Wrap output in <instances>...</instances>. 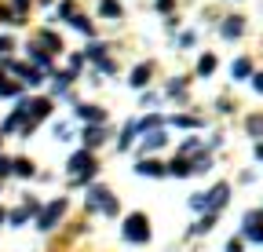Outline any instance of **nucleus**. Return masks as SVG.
<instances>
[{
  "label": "nucleus",
  "instance_id": "obj_1",
  "mask_svg": "<svg viewBox=\"0 0 263 252\" xmlns=\"http://www.w3.org/2000/svg\"><path fill=\"white\" fill-rule=\"evenodd\" d=\"M124 241H136V245L150 241V223H146V216H143V212H136V216H128V219H124Z\"/></svg>",
  "mask_w": 263,
  "mask_h": 252
},
{
  "label": "nucleus",
  "instance_id": "obj_2",
  "mask_svg": "<svg viewBox=\"0 0 263 252\" xmlns=\"http://www.w3.org/2000/svg\"><path fill=\"white\" fill-rule=\"evenodd\" d=\"M91 172H95V157H91V150H81V153L70 157V176H73L77 183H88Z\"/></svg>",
  "mask_w": 263,
  "mask_h": 252
},
{
  "label": "nucleus",
  "instance_id": "obj_3",
  "mask_svg": "<svg viewBox=\"0 0 263 252\" xmlns=\"http://www.w3.org/2000/svg\"><path fill=\"white\" fill-rule=\"evenodd\" d=\"M62 212H66V198L51 201V205H48V208L41 212V219H37V227H41V230H51V227L59 223V216H62Z\"/></svg>",
  "mask_w": 263,
  "mask_h": 252
},
{
  "label": "nucleus",
  "instance_id": "obj_4",
  "mask_svg": "<svg viewBox=\"0 0 263 252\" xmlns=\"http://www.w3.org/2000/svg\"><path fill=\"white\" fill-rule=\"evenodd\" d=\"M227 201H230V186H227V183H219V186H212V190H209V212H219Z\"/></svg>",
  "mask_w": 263,
  "mask_h": 252
},
{
  "label": "nucleus",
  "instance_id": "obj_5",
  "mask_svg": "<svg viewBox=\"0 0 263 252\" xmlns=\"http://www.w3.org/2000/svg\"><path fill=\"white\" fill-rule=\"evenodd\" d=\"M110 198H114V194L106 190V186H91V190H88V208H106Z\"/></svg>",
  "mask_w": 263,
  "mask_h": 252
},
{
  "label": "nucleus",
  "instance_id": "obj_6",
  "mask_svg": "<svg viewBox=\"0 0 263 252\" xmlns=\"http://www.w3.org/2000/svg\"><path fill=\"white\" fill-rule=\"evenodd\" d=\"M103 139H106V128H103V124H88V128H84V146H88V150H95Z\"/></svg>",
  "mask_w": 263,
  "mask_h": 252
},
{
  "label": "nucleus",
  "instance_id": "obj_7",
  "mask_svg": "<svg viewBox=\"0 0 263 252\" xmlns=\"http://www.w3.org/2000/svg\"><path fill=\"white\" fill-rule=\"evenodd\" d=\"M77 117H84L88 124H103L106 121V113L99 110V106H77Z\"/></svg>",
  "mask_w": 263,
  "mask_h": 252
},
{
  "label": "nucleus",
  "instance_id": "obj_8",
  "mask_svg": "<svg viewBox=\"0 0 263 252\" xmlns=\"http://www.w3.org/2000/svg\"><path fill=\"white\" fill-rule=\"evenodd\" d=\"M241 29H245V18H238V15H234V18H227L223 37H227V41H234V37H241Z\"/></svg>",
  "mask_w": 263,
  "mask_h": 252
},
{
  "label": "nucleus",
  "instance_id": "obj_9",
  "mask_svg": "<svg viewBox=\"0 0 263 252\" xmlns=\"http://www.w3.org/2000/svg\"><path fill=\"white\" fill-rule=\"evenodd\" d=\"M164 143H168V135H164V132H150V135L143 139V146H139V150H143V153H146V150H161Z\"/></svg>",
  "mask_w": 263,
  "mask_h": 252
},
{
  "label": "nucleus",
  "instance_id": "obj_10",
  "mask_svg": "<svg viewBox=\"0 0 263 252\" xmlns=\"http://www.w3.org/2000/svg\"><path fill=\"white\" fill-rule=\"evenodd\" d=\"M136 172H139V176H164L168 168H164L161 161H139V165H136Z\"/></svg>",
  "mask_w": 263,
  "mask_h": 252
},
{
  "label": "nucleus",
  "instance_id": "obj_11",
  "mask_svg": "<svg viewBox=\"0 0 263 252\" xmlns=\"http://www.w3.org/2000/svg\"><path fill=\"white\" fill-rule=\"evenodd\" d=\"M150 70H154L150 62H143V66H136V73H132V88H143V84L150 81Z\"/></svg>",
  "mask_w": 263,
  "mask_h": 252
},
{
  "label": "nucleus",
  "instance_id": "obj_12",
  "mask_svg": "<svg viewBox=\"0 0 263 252\" xmlns=\"http://www.w3.org/2000/svg\"><path fill=\"white\" fill-rule=\"evenodd\" d=\"M51 113V99H37V103H29V117H48Z\"/></svg>",
  "mask_w": 263,
  "mask_h": 252
},
{
  "label": "nucleus",
  "instance_id": "obj_13",
  "mask_svg": "<svg viewBox=\"0 0 263 252\" xmlns=\"http://www.w3.org/2000/svg\"><path fill=\"white\" fill-rule=\"evenodd\" d=\"M99 11H103L106 18H121V4H117V0H103V4H99Z\"/></svg>",
  "mask_w": 263,
  "mask_h": 252
},
{
  "label": "nucleus",
  "instance_id": "obj_14",
  "mask_svg": "<svg viewBox=\"0 0 263 252\" xmlns=\"http://www.w3.org/2000/svg\"><path fill=\"white\" fill-rule=\"evenodd\" d=\"M245 128H249V135H263V113H252L245 121Z\"/></svg>",
  "mask_w": 263,
  "mask_h": 252
},
{
  "label": "nucleus",
  "instance_id": "obj_15",
  "mask_svg": "<svg viewBox=\"0 0 263 252\" xmlns=\"http://www.w3.org/2000/svg\"><path fill=\"white\" fill-rule=\"evenodd\" d=\"M29 59H33V62H37V66H44V70H51V59H48V55H44V51H41L37 44H33V48H29Z\"/></svg>",
  "mask_w": 263,
  "mask_h": 252
},
{
  "label": "nucleus",
  "instance_id": "obj_16",
  "mask_svg": "<svg viewBox=\"0 0 263 252\" xmlns=\"http://www.w3.org/2000/svg\"><path fill=\"white\" fill-rule=\"evenodd\" d=\"M249 73H252V62H249V59H238V62H234V77H238V81H245Z\"/></svg>",
  "mask_w": 263,
  "mask_h": 252
},
{
  "label": "nucleus",
  "instance_id": "obj_17",
  "mask_svg": "<svg viewBox=\"0 0 263 252\" xmlns=\"http://www.w3.org/2000/svg\"><path fill=\"white\" fill-rule=\"evenodd\" d=\"M212 70H216V55H205L201 62H197V73H201V77H209Z\"/></svg>",
  "mask_w": 263,
  "mask_h": 252
},
{
  "label": "nucleus",
  "instance_id": "obj_18",
  "mask_svg": "<svg viewBox=\"0 0 263 252\" xmlns=\"http://www.w3.org/2000/svg\"><path fill=\"white\" fill-rule=\"evenodd\" d=\"M168 172H172V176H190V172H194V165H186L183 157H179V161H172V165H168Z\"/></svg>",
  "mask_w": 263,
  "mask_h": 252
},
{
  "label": "nucleus",
  "instance_id": "obj_19",
  "mask_svg": "<svg viewBox=\"0 0 263 252\" xmlns=\"http://www.w3.org/2000/svg\"><path fill=\"white\" fill-rule=\"evenodd\" d=\"M157 124H161V117H157V113H150V117L136 121V128H139V132H150V128H157Z\"/></svg>",
  "mask_w": 263,
  "mask_h": 252
},
{
  "label": "nucleus",
  "instance_id": "obj_20",
  "mask_svg": "<svg viewBox=\"0 0 263 252\" xmlns=\"http://www.w3.org/2000/svg\"><path fill=\"white\" fill-rule=\"evenodd\" d=\"M70 26H77L81 33H88V37L95 33V29H91V22H88V18H81V15H73V18H70Z\"/></svg>",
  "mask_w": 263,
  "mask_h": 252
},
{
  "label": "nucleus",
  "instance_id": "obj_21",
  "mask_svg": "<svg viewBox=\"0 0 263 252\" xmlns=\"http://www.w3.org/2000/svg\"><path fill=\"white\" fill-rule=\"evenodd\" d=\"M15 172H18V176H26V179H29V176H33V165H29V161H26V157H22V161H15Z\"/></svg>",
  "mask_w": 263,
  "mask_h": 252
},
{
  "label": "nucleus",
  "instance_id": "obj_22",
  "mask_svg": "<svg viewBox=\"0 0 263 252\" xmlns=\"http://www.w3.org/2000/svg\"><path fill=\"white\" fill-rule=\"evenodd\" d=\"M176 124H179V128H197L201 121H197V117H176Z\"/></svg>",
  "mask_w": 263,
  "mask_h": 252
},
{
  "label": "nucleus",
  "instance_id": "obj_23",
  "mask_svg": "<svg viewBox=\"0 0 263 252\" xmlns=\"http://www.w3.org/2000/svg\"><path fill=\"white\" fill-rule=\"evenodd\" d=\"M103 51H106L103 44H91V48H88V59H95V62H103Z\"/></svg>",
  "mask_w": 263,
  "mask_h": 252
},
{
  "label": "nucleus",
  "instance_id": "obj_24",
  "mask_svg": "<svg viewBox=\"0 0 263 252\" xmlns=\"http://www.w3.org/2000/svg\"><path fill=\"white\" fill-rule=\"evenodd\" d=\"M183 91H186V84H183V81H172V84H168V95H176V99H179Z\"/></svg>",
  "mask_w": 263,
  "mask_h": 252
},
{
  "label": "nucleus",
  "instance_id": "obj_25",
  "mask_svg": "<svg viewBox=\"0 0 263 252\" xmlns=\"http://www.w3.org/2000/svg\"><path fill=\"white\" fill-rule=\"evenodd\" d=\"M18 91H22L18 84H0V95H18Z\"/></svg>",
  "mask_w": 263,
  "mask_h": 252
},
{
  "label": "nucleus",
  "instance_id": "obj_26",
  "mask_svg": "<svg viewBox=\"0 0 263 252\" xmlns=\"http://www.w3.org/2000/svg\"><path fill=\"white\" fill-rule=\"evenodd\" d=\"M8 172H15V165L8 161V157H0V176H8Z\"/></svg>",
  "mask_w": 263,
  "mask_h": 252
},
{
  "label": "nucleus",
  "instance_id": "obj_27",
  "mask_svg": "<svg viewBox=\"0 0 263 252\" xmlns=\"http://www.w3.org/2000/svg\"><path fill=\"white\" fill-rule=\"evenodd\" d=\"M157 11H172V0H157Z\"/></svg>",
  "mask_w": 263,
  "mask_h": 252
},
{
  "label": "nucleus",
  "instance_id": "obj_28",
  "mask_svg": "<svg viewBox=\"0 0 263 252\" xmlns=\"http://www.w3.org/2000/svg\"><path fill=\"white\" fill-rule=\"evenodd\" d=\"M252 88H256V91H263V73H256V77H252Z\"/></svg>",
  "mask_w": 263,
  "mask_h": 252
},
{
  "label": "nucleus",
  "instance_id": "obj_29",
  "mask_svg": "<svg viewBox=\"0 0 263 252\" xmlns=\"http://www.w3.org/2000/svg\"><path fill=\"white\" fill-rule=\"evenodd\" d=\"M0 51H11V41L8 37H0Z\"/></svg>",
  "mask_w": 263,
  "mask_h": 252
},
{
  "label": "nucleus",
  "instance_id": "obj_30",
  "mask_svg": "<svg viewBox=\"0 0 263 252\" xmlns=\"http://www.w3.org/2000/svg\"><path fill=\"white\" fill-rule=\"evenodd\" d=\"M227 252H241V241H230V245H227Z\"/></svg>",
  "mask_w": 263,
  "mask_h": 252
},
{
  "label": "nucleus",
  "instance_id": "obj_31",
  "mask_svg": "<svg viewBox=\"0 0 263 252\" xmlns=\"http://www.w3.org/2000/svg\"><path fill=\"white\" fill-rule=\"evenodd\" d=\"M0 223H4V212H0Z\"/></svg>",
  "mask_w": 263,
  "mask_h": 252
}]
</instances>
